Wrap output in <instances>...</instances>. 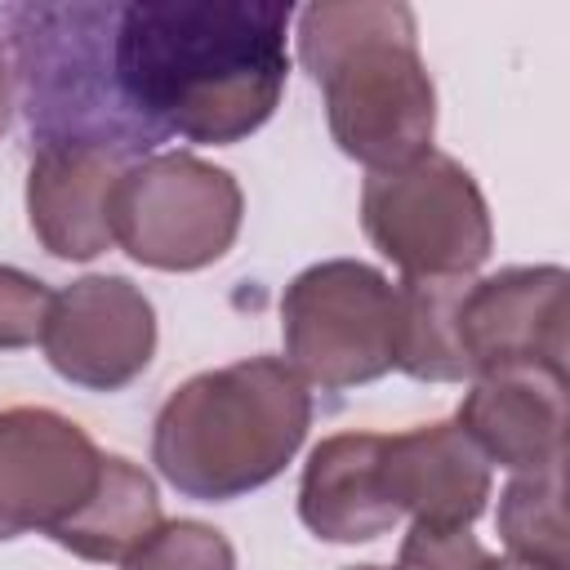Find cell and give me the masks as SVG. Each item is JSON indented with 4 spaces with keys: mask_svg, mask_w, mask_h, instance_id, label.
Returning a JSON list of instances; mask_svg holds the SVG:
<instances>
[{
    "mask_svg": "<svg viewBox=\"0 0 570 570\" xmlns=\"http://www.w3.org/2000/svg\"><path fill=\"white\" fill-rule=\"evenodd\" d=\"M276 0H134L116 13V80L129 111L165 142L232 147L263 129L285 94Z\"/></svg>",
    "mask_w": 570,
    "mask_h": 570,
    "instance_id": "obj_1",
    "label": "cell"
},
{
    "mask_svg": "<svg viewBox=\"0 0 570 570\" xmlns=\"http://www.w3.org/2000/svg\"><path fill=\"white\" fill-rule=\"evenodd\" d=\"M298 62L325 94V120L343 156L379 174L432 151L436 89L419 58L410 4H307L298 13Z\"/></svg>",
    "mask_w": 570,
    "mask_h": 570,
    "instance_id": "obj_2",
    "label": "cell"
},
{
    "mask_svg": "<svg viewBox=\"0 0 570 570\" xmlns=\"http://www.w3.org/2000/svg\"><path fill=\"white\" fill-rule=\"evenodd\" d=\"M312 428V392L285 356H249L200 370L169 392L151 428L156 472L187 499H240L298 454Z\"/></svg>",
    "mask_w": 570,
    "mask_h": 570,
    "instance_id": "obj_3",
    "label": "cell"
},
{
    "mask_svg": "<svg viewBox=\"0 0 570 570\" xmlns=\"http://www.w3.org/2000/svg\"><path fill=\"white\" fill-rule=\"evenodd\" d=\"M120 4H18L4 13L13 40V89L36 147L80 142L142 160L160 138L129 111L116 80Z\"/></svg>",
    "mask_w": 570,
    "mask_h": 570,
    "instance_id": "obj_4",
    "label": "cell"
},
{
    "mask_svg": "<svg viewBox=\"0 0 570 570\" xmlns=\"http://www.w3.org/2000/svg\"><path fill=\"white\" fill-rule=\"evenodd\" d=\"M281 338L307 387L374 383L396 370V285L361 258L312 263L281 294Z\"/></svg>",
    "mask_w": 570,
    "mask_h": 570,
    "instance_id": "obj_5",
    "label": "cell"
},
{
    "mask_svg": "<svg viewBox=\"0 0 570 570\" xmlns=\"http://www.w3.org/2000/svg\"><path fill=\"white\" fill-rule=\"evenodd\" d=\"M240 183L191 151L129 160L111 191V240L142 267L200 272L218 263L240 232Z\"/></svg>",
    "mask_w": 570,
    "mask_h": 570,
    "instance_id": "obj_6",
    "label": "cell"
},
{
    "mask_svg": "<svg viewBox=\"0 0 570 570\" xmlns=\"http://www.w3.org/2000/svg\"><path fill=\"white\" fill-rule=\"evenodd\" d=\"M361 227L401 276H472L494 245L476 178L445 151L370 174L361 187Z\"/></svg>",
    "mask_w": 570,
    "mask_h": 570,
    "instance_id": "obj_7",
    "label": "cell"
},
{
    "mask_svg": "<svg viewBox=\"0 0 570 570\" xmlns=\"http://www.w3.org/2000/svg\"><path fill=\"white\" fill-rule=\"evenodd\" d=\"M40 352L67 383L120 392L156 356V307L129 276H80L49 298Z\"/></svg>",
    "mask_w": 570,
    "mask_h": 570,
    "instance_id": "obj_8",
    "label": "cell"
},
{
    "mask_svg": "<svg viewBox=\"0 0 570 570\" xmlns=\"http://www.w3.org/2000/svg\"><path fill=\"white\" fill-rule=\"evenodd\" d=\"M566 267H503L468 281L454 307V338L468 374L561 370L566 374Z\"/></svg>",
    "mask_w": 570,
    "mask_h": 570,
    "instance_id": "obj_9",
    "label": "cell"
},
{
    "mask_svg": "<svg viewBox=\"0 0 570 570\" xmlns=\"http://www.w3.org/2000/svg\"><path fill=\"white\" fill-rule=\"evenodd\" d=\"M98 472L102 450L76 419L45 405L0 410V543L62 525Z\"/></svg>",
    "mask_w": 570,
    "mask_h": 570,
    "instance_id": "obj_10",
    "label": "cell"
},
{
    "mask_svg": "<svg viewBox=\"0 0 570 570\" xmlns=\"http://www.w3.org/2000/svg\"><path fill=\"white\" fill-rule=\"evenodd\" d=\"M454 428L485 463L508 472H539L566 463V374L561 370H499L476 374Z\"/></svg>",
    "mask_w": 570,
    "mask_h": 570,
    "instance_id": "obj_11",
    "label": "cell"
},
{
    "mask_svg": "<svg viewBox=\"0 0 570 570\" xmlns=\"http://www.w3.org/2000/svg\"><path fill=\"white\" fill-rule=\"evenodd\" d=\"M129 160L80 147L53 142L36 147L27 169V218L36 240L67 263H89L111 249V191Z\"/></svg>",
    "mask_w": 570,
    "mask_h": 570,
    "instance_id": "obj_12",
    "label": "cell"
},
{
    "mask_svg": "<svg viewBox=\"0 0 570 570\" xmlns=\"http://www.w3.org/2000/svg\"><path fill=\"white\" fill-rule=\"evenodd\" d=\"M383 490L423 525H472L490 499V463L454 423L383 436Z\"/></svg>",
    "mask_w": 570,
    "mask_h": 570,
    "instance_id": "obj_13",
    "label": "cell"
},
{
    "mask_svg": "<svg viewBox=\"0 0 570 570\" xmlns=\"http://www.w3.org/2000/svg\"><path fill=\"white\" fill-rule=\"evenodd\" d=\"M298 517L325 543H370L387 534L401 512L383 490V432L325 436L303 463Z\"/></svg>",
    "mask_w": 570,
    "mask_h": 570,
    "instance_id": "obj_14",
    "label": "cell"
},
{
    "mask_svg": "<svg viewBox=\"0 0 570 570\" xmlns=\"http://www.w3.org/2000/svg\"><path fill=\"white\" fill-rule=\"evenodd\" d=\"M156 525H160V494L151 476L125 454H102V472L89 499L62 525H53L49 539L80 561L111 566L125 561Z\"/></svg>",
    "mask_w": 570,
    "mask_h": 570,
    "instance_id": "obj_15",
    "label": "cell"
},
{
    "mask_svg": "<svg viewBox=\"0 0 570 570\" xmlns=\"http://www.w3.org/2000/svg\"><path fill=\"white\" fill-rule=\"evenodd\" d=\"M468 276H401L396 281V370L419 383L472 379L454 338V307Z\"/></svg>",
    "mask_w": 570,
    "mask_h": 570,
    "instance_id": "obj_16",
    "label": "cell"
},
{
    "mask_svg": "<svg viewBox=\"0 0 570 570\" xmlns=\"http://www.w3.org/2000/svg\"><path fill=\"white\" fill-rule=\"evenodd\" d=\"M499 534L508 557L566 570V508H561V463L539 472H517L499 494Z\"/></svg>",
    "mask_w": 570,
    "mask_h": 570,
    "instance_id": "obj_17",
    "label": "cell"
},
{
    "mask_svg": "<svg viewBox=\"0 0 570 570\" xmlns=\"http://www.w3.org/2000/svg\"><path fill=\"white\" fill-rule=\"evenodd\" d=\"M120 570H236V552L227 534L205 521H160Z\"/></svg>",
    "mask_w": 570,
    "mask_h": 570,
    "instance_id": "obj_18",
    "label": "cell"
},
{
    "mask_svg": "<svg viewBox=\"0 0 570 570\" xmlns=\"http://www.w3.org/2000/svg\"><path fill=\"white\" fill-rule=\"evenodd\" d=\"M49 285L0 263V352H18L40 343V325L49 312Z\"/></svg>",
    "mask_w": 570,
    "mask_h": 570,
    "instance_id": "obj_19",
    "label": "cell"
},
{
    "mask_svg": "<svg viewBox=\"0 0 570 570\" xmlns=\"http://www.w3.org/2000/svg\"><path fill=\"white\" fill-rule=\"evenodd\" d=\"M485 557L468 525H423L414 521L401 539V570H472Z\"/></svg>",
    "mask_w": 570,
    "mask_h": 570,
    "instance_id": "obj_20",
    "label": "cell"
},
{
    "mask_svg": "<svg viewBox=\"0 0 570 570\" xmlns=\"http://www.w3.org/2000/svg\"><path fill=\"white\" fill-rule=\"evenodd\" d=\"M13 98H18V89H13V67H9V53H4V45H0V138L9 134Z\"/></svg>",
    "mask_w": 570,
    "mask_h": 570,
    "instance_id": "obj_21",
    "label": "cell"
},
{
    "mask_svg": "<svg viewBox=\"0 0 570 570\" xmlns=\"http://www.w3.org/2000/svg\"><path fill=\"white\" fill-rule=\"evenodd\" d=\"M472 570H543V566H530V561H517V557H508V552H503V557H494V552H485V557H481V561H476Z\"/></svg>",
    "mask_w": 570,
    "mask_h": 570,
    "instance_id": "obj_22",
    "label": "cell"
},
{
    "mask_svg": "<svg viewBox=\"0 0 570 570\" xmlns=\"http://www.w3.org/2000/svg\"><path fill=\"white\" fill-rule=\"evenodd\" d=\"M347 570H392V566H347ZM401 570V566H396Z\"/></svg>",
    "mask_w": 570,
    "mask_h": 570,
    "instance_id": "obj_23",
    "label": "cell"
}]
</instances>
